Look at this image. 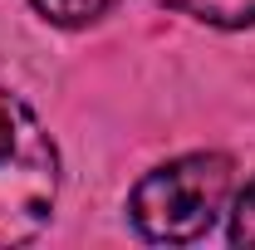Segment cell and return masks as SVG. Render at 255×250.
<instances>
[{"label":"cell","mask_w":255,"mask_h":250,"mask_svg":"<svg viewBox=\"0 0 255 250\" xmlns=\"http://www.w3.org/2000/svg\"><path fill=\"white\" fill-rule=\"evenodd\" d=\"M59 196V152L30 103L0 89V246L34 241Z\"/></svg>","instance_id":"obj_1"},{"label":"cell","mask_w":255,"mask_h":250,"mask_svg":"<svg viewBox=\"0 0 255 250\" xmlns=\"http://www.w3.org/2000/svg\"><path fill=\"white\" fill-rule=\"evenodd\" d=\"M226 196H231V157L191 152L147 172L128 196V216L157 246H187L216 226Z\"/></svg>","instance_id":"obj_2"},{"label":"cell","mask_w":255,"mask_h":250,"mask_svg":"<svg viewBox=\"0 0 255 250\" xmlns=\"http://www.w3.org/2000/svg\"><path fill=\"white\" fill-rule=\"evenodd\" d=\"M172 10H182L201 25H216V30H246L255 25V0H162Z\"/></svg>","instance_id":"obj_3"},{"label":"cell","mask_w":255,"mask_h":250,"mask_svg":"<svg viewBox=\"0 0 255 250\" xmlns=\"http://www.w3.org/2000/svg\"><path fill=\"white\" fill-rule=\"evenodd\" d=\"M34 10L49 20V25H64V30H79V25H94L98 15H108L118 0H30Z\"/></svg>","instance_id":"obj_4"},{"label":"cell","mask_w":255,"mask_h":250,"mask_svg":"<svg viewBox=\"0 0 255 250\" xmlns=\"http://www.w3.org/2000/svg\"><path fill=\"white\" fill-rule=\"evenodd\" d=\"M231 246H255V182H246L231 206Z\"/></svg>","instance_id":"obj_5"}]
</instances>
